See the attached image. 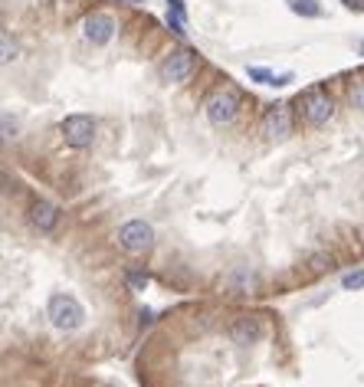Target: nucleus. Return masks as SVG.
I'll list each match as a JSON object with an SVG mask.
<instances>
[{"label": "nucleus", "instance_id": "nucleus-8", "mask_svg": "<svg viewBox=\"0 0 364 387\" xmlns=\"http://www.w3.org/2000/svg\"><path fill=\"white\" fill-rule=\"evenodd\" d=\"M82 33H86V40L92 46H105L108 40L115 36V20H112L108 13H92V17H86Z\"/></svg>", "mask_w": 364, "mask_h": 387}, {"label": "nucleus", "instance_id": "nucleus-1", "mask_svg": "<svg viewBox=\"0 0 364 387\" xmlns=\"http://www.w3.org/2000/svg\"><path fill=\"white\" fill-rule=\"evenodd\" d=\"M46 315H50V322H53L59 332H75V328L82 325V319H86L82 305H79L73 295H53Z\"/></svg>", "mask_w": 364, "mask_h": 387}, {"label": "nucleus", "instance_id": "nucleus-19", "mask_svg": "<svg viewBox=\"0 0 364 387\" xmlns=\"http://www.w3.org/2000/svg\"><path fill=\"white\" fill-rule=\"evenodd\" d=\"M125 3H141V0H125Z\"/></svg>", "mask_w": 364, "mask_h": 387}, {"label": "nucleus", "instance_id": "nucleus-3", "mask_svg": "<svg viewBox=\"0 0 364 387\" xmlns=\"http://www.w3.org/2000/svg\"><path fill=\"white\" fill-rule=\"evenodd\" d=\"M59 131H63V141L69 148L82 151L96 141V119L92 115H66Z\"/></svg>", "mask_w": 364, "mask_h": 387}, {"label": "nucleus", "instance_id": "nucleus-14", "mask_svg": "<svg viewBox=\"0 0 364 387\" xmlns=\"http://www.w3.org/2000/svg\"><path fill=\"white\" fill-rule=\"evenodd\" d=\"M125 282H129L131 289H145V286H148V276L138 272V269H131V272H125Z\"/></svg>", "mask_w": 364, "mask_h": 387}, {"label": "nucleus", "instance_id": "nucleus-9", "mask_svg": "<svg viewBox=\"0 0 364 387\" xmlns=\"http://www.w3.org/2000/svg\"><path fill=\"white\" fill-rule=\"evenodd\" d=\"M230 338H233L236 344H253L263 338V322L259 319H253V315H247V319H236L233 325H230Z\"/></svg>", "mask_w": 364, "mask_h": 387}, {"label": "nucleus", "instance_id": "nucleus-18", "mask_svg": "<svg viewBox=\"0 0 364 387\" xmlns=\"http://www.w3.org/2000/svg\"><path fill=\"white\" fill-rule=\"evenodd\" d=\"M342 3L348 7V10H358V13L364 10V0H342Z\"/></svg>", "mask_w": 364, "mask_h": 387}, {"label": "nucleus", "instance_id": "nucleus-7", "mask_svg": "<svg viewBox=\"0 0 364 387\" xmlns=\"http://www.w3.org/2000/svg\"><path fill=\"white\" fill-rule=\"evenodd\" d=\"M263 131H266V138H272V141H282L292 131V115H289V105H286V102H279V105H272L266 112Z\"/></svg>", "mask_w": 364, "mask_h": 387}, {"label": "nucleus", "instance_id": "nucleus-6", "mask_svg": "<svg viewBox=\"0 0 364 387\" xmlns=\"http://www.w3.org/2000/svg\"><path fill=\"white\" fill-rule=\"evenodd\" d=\"M194 69H197V56L191 50H177L164 59L161 66V79H168V82H184V79H191Z\"/></svg>", "mask_w": 364, "mask_h": 387}, {"label": "nucleus", "instance_id": "nucleus-16", "mask_svg": "<svg viewBox=\"0 0 364 387\" xmlns=\"http://www.w3.org/2000/svg\"><path fill=\"white\" fill-rule=\"evenodd\" d=\"M0 40H3V56H0V59H3V63H10L13 56H17V46L10 43V33H3Z\"/></svg>", "mask_w": 364, "mask_h": 387}, {"label": "nucleus", "instance_id": "nucleus-13", "mask_svg": "<svg viewBox=\"0 0 364 387\" xmlns=\"http://www.w3.org/2000/svg\"><path fill=\"white\" fill-rule=\"evenodd\" d=\"M342 289L354 292V289H364V269H354V272H344L342 279Z\"/></svg>", "mask_w": 364, "mask_h": 387}, {"label": "nucleus", "instance_id": "nucleus-11", "mask_svg": "<svg viewBox=\"0 0 364 387\" xmlns=\"http://www.w3.org/2000/svg\"><path fill=\"white\" fill-rule=\"evenodd\" d=\"M249 79H256V82H263V86H286V82H292V73H269V69H263V66H249L247 69Z\"/></svg>", "mask_w": 364, "mask_h": 387}, {"label": "nucleus", "instance_id": "nucleus-4", "mask_svg": "<svg viewBox=\"0 0 364 387\" xmlns=\"http://www.w3.org/2000/svg\"><path fill=\"white\" fill-rule=\"evenodd\" d=\"M236 105H240V102H236V96L230 92V89H217L204 105L207 122L217 125V129H224V125H230V122L236 119Z\"/></svg>", "mask_w": 364, "mask_h": 387}, {"label": "nucleus", "instance_id": "nucleus-17", "mask_svg": "<svg viewBox=\"0 0 364 387\" xmlns=\"http://www.w3.org/2000/svg\"><path fill=\"white\" fill-rule=\"evenodd\" d=\"M168 10L181 13V17H187V10H184V0H168Z\"/></svg>", "mask_w": 364, "mask_h": 387}, {"label": "nucleus", "instance_id": "nucleus-2", "mask_svg": "<svg viewBox=\"0 0 364 387\" xmlns=\"http://www.w3.org/2000/svg\"><path fill=\"white\" fill-rule=\"evenodd\" d=\"M118 247L131 253V256H141L154 247V230H151L145 220H129V224L118 226Z\"/></svg>", "mask_w": 364, "mask_h": 387}, {"label": "nucleus", "instance_id": "nucleus-5", "mask_svg": "<svg viewBox=\"0 0 364 387\" xmlns=\"http://www.w3.org/2000/svg\"><path fill=\"white\" fill-rule=\"evenodd\" d=\"M299 105H302V115H305V122L309 125H325V122L332 119V112H335V102L328 92H321V89H312V92H305V98H299Z\"/></svg>", "mask_w": 364, "mask_h": 387}, {"label": "nucleus", "instance_id": "nucleus-20", "mask_svg": "<svg viewBox=\"0 0 364 387\" xmlns=\"http://www.w3.org/2000/svg\"><path fill=\"white\" fill-rule=\"evenodd\" d=\"M358 50H361V53H364V40H361V46H358Z\"/></svg>", "mask_w": 364, "mask_h": 387}, {"label": "nucleus", "instance_id": "nucleus-15", "mask_svg": "<svg viewBox=\"0 0 364 387\" xmlns=\"http://www.w3.org/2000/svg\"><path fill=\"white\" fill-rule=\"evenodd\" d=\"M351 102L364 108V75H361V79H354V86H351Z\"/></svg>", "mask_w": 364, "mask_h": 387}, {"label": "nucleus", "instance_id": "nucleus-10", "mask_svg": "<svg viewBox=\"0 0 364 387\" xmlns=\"http://www.w3.org/2000/svg\"><path fill=\"white\" fill-rule=\"evenodd\" d=\"M30 220H33V226H40L43 233H50V230H56V224H59V210H56L50 200H36V204L30 207Z\"/></svg>", "mask_w": 364, "mask_h": 387}, {"label": "nucleus", "instance_id": "nucleus-12", "mask_svg": "<svg viewBox=\"0 0 364 387\" xmlns=\"http://www.w3.org/2000/svg\"><path fill=\"white\" fill-rule=\"evenodd\" d=\"M286 3H289V10L299 13V17H309V20L321 17V7L315 3V0H286Z\"/></svg>", "mask_w": 364, "mask_h": 387}]
</instances>
